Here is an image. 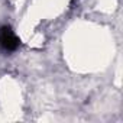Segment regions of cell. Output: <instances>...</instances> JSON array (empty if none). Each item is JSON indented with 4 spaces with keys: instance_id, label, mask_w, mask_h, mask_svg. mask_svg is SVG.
Here are the masks:
<instances>
[{
    "instance_id": "cell-1",
    "label": "cell",
    "mask_w": 123,
    "mask_h": 123,
    "mask_svg": "<svg viewBox=\"0 0 123 123\" xmlns=\"http://www.w3.org/2000/svg\"><path fill=\"white\" fill-rule=\"evenodd\" d=\"M68 46L70 55L80 67H97L96 64H101L107 56V41L97 29H80L73 35Z\"/></svg>"
}]
</instances>
